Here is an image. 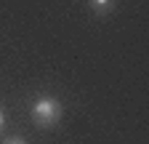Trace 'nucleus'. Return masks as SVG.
Instances as JSON below:
<instances>
[{
    "mask_svg": "<svg viewBox=\"0 0 149 144\" xmlns=\"http://www.w3.org/2000/svg\"><path fill=\"white\" fill-rule=\"evenodd\" d=\"M6 144H27V141H24V139H8Z\"/></svg>",
    "mask_w": 149,
    "mask_h": 144,
    "instance_id": "7ed1b4c3",
    "label": "nucleus"
},
{
    "mask_svg": "<svg viewBox=\"0 0 149 144\" xmlns=\"http://www.w3.org/2000/svg\"><path fill=\"white\" fill-rule=\"evenodd\" d=\"M3 123H6V115H3V110H0V128H3Z\"/></svg>",
    "mask_w": 149,
    "mask_h": 144,
    "instance_id": "20e7f679",
    "label": "nucleus"
},
{
    "mask_svg": "<svg viewBox=\"0 0 149 144\" xmlns=\"http://www.w3.org/2000/svg\"><path fill=\"white\" fill-rule=\"evenodd\" d=\"M93 6H96L99 11H107V8H112V0H91Z\"/></svg>",
    "mask_w": 149,
    "mask_h": 144,
    "instance_id": "f03ea898",
    "label": "nucleus"
},
{
    "mask_svg": "<svg viewBox=\"0 0 149 144\" xmlns=\"http://www.w3.org/2000/svg\"><path fill=\"white\" fill-rule=\"evenodd\" d=\"M61 115V104L53 96H37L32 104V117L37 125H53Z\"/></svg>",
    "mask_w": 149,
    "mask_h": 144,
    "instance_id": "f257e3e1",
    "label": "nucleus"
}]
</instances>
